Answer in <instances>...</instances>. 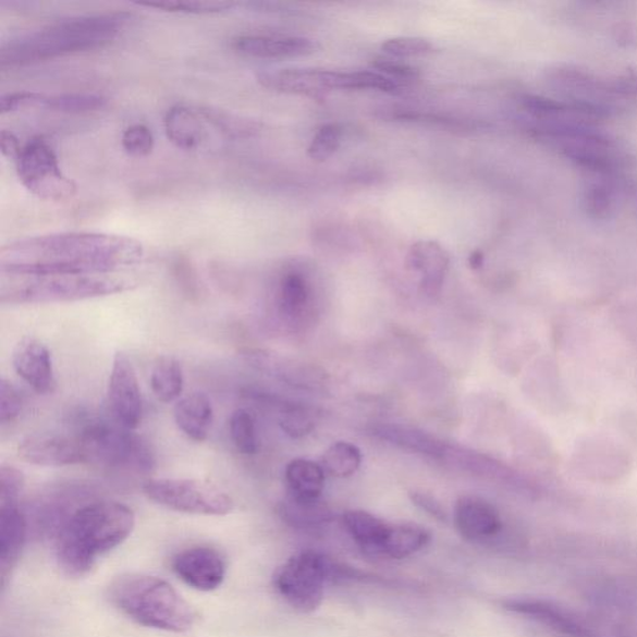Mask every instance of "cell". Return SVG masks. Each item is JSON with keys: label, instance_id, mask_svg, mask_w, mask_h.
I'll list each match as a JSON object with an SVG mask.
<instances>
[{"label": "cell", "instance_id": "obj_1", "mask_svg": "<svg viewBox=\"0 0 637 637\" xmlns=\"http://www.w3.org/2000/svg\"><path fill=\"white\" fill-rule=\"evenodd\" d=\"M144 256L143 244L124 235L65 232L7 244L0 270L7 275L113 274Z\"/></svg>", "mask_w": 637, "mask_h": 637}, {"label": "cell", "instance_id": "obj_2", "mask_svg": "<svg viewBox=\"0 0 637 637\" xmlns=\"http://www.w3.org/2000/svg\"><path fill=\"white\" fill-rule=\"evenodd\" d=\"M135 525V513L124 503L98 501L83 505L58 531L56 554L60 568L70 577H84L101 555L125 542Z\"/></svg>", "mask_w": 637, "mask_h": 637}, {"label": "cell", "instance_id": "obj_3", "mask_svg": "<svg viewBox=\"0 0 637 637\" xmlns=\"http://www.w3.org/2000/svg\"><path fill=\"white\" fill-rule=\"evenodd\" d=\"M127 21L124 13L77 16L17 35L0 48V66L29 65L101 49L118 37Z\"/></svg>", "mask_w": 637, "mask_h": 637}, {"label": "cell", "instance_id": "obj_4", "mask_svg": "<svg viewBox=\"0 0 637 637\" xmlns=\"http://www.w3.org/2000/svg\"><path fill=\"white\" fill-rule=\"evenodd\" d=\"M111 603L135 623L168 633H186L195 610L171 584L146 574H125L109 587Z\"/></svg>", "mask_w": 637, "mask_h": 637}, {"label": "cell", "instance_id": "obj_5", "mask_svg": "<svg viewBox=\"0 0 637 637\" xmlns=\"http://www.w3.org/2000/svg\"><path fill=\"white\" fill-rule=\"evenodd\" d=\"M527 128L538 142L553 148L583 169L612 174L623 171L630 163L625 147L592 126V122H549L527 124Z\"/></svg>", "mask_w": 637, "mask_h": 637}, {"label": "cell", "instance_id": "obj_6", "mask_svg": "<svg viewBox=\"0 0 637 637\" xmlns=\"http://www.w3.org/2000/svg\"><path fill=\"white\" fill-rule=\"evenodd\" d=\"M135 284L113 274L7 275L2 274V304L82 302L119 294Z\"/></svg>", "mask_w": 637, "mask_h": 637}, {"label": "cell", "instance_id": "obj_7", "mask_svg": "<svg viewBox=\"0 0 637 637\" xmlns=\"http://www.w3.org/2000/svg\"><path fill=\"white\" fill-rule=\"evenodd\" d=\"M76 438L85 464L136 474H150L155 469L156 457L150 444L118 422L90 421Z\"/></svg>", "mask_w": 637, "mask_h": 637}, {"label": "cell", "instance_id": "obj_8", "mask_svg": "<svg viewBox=\"0 0 637 637\" xmlns=\"http://www.w3.org/2000/svg\"><path fill=\"white\" fill-rule=\"evenodd\" d=\"M547 83L573 105L596 121L624 111V102L614 93L610 78H601L587 69L560 64L548 70Z\"/></svg>", "mask_w": 637, "mask_h": 637}, {"label": "cell", "instance_id": "obj_9", "mask_svg": "<svg viewBox=\"0 0 637 637\" xmlns=\"http://www.w3.org/2000/svg\"><path fill=\"white\" fill-rule=\"evenodd\" d=\"M143 492L148 500L164 509L196 516H226L234 509L229 493L198 479H148L143 486Z\"/></svg>", "mask_w": 637, "mask_h": 637}, {"label": "cell", "instance_id": "obj_10", "mask_svg": "<svg viewBox=\"0 0 637 637\" xmlns=\"http://www.w3.org/2000/svg\"><path fill=\"white\" fill-rule=\"evenodd\" d=\"M502 607L564 637H612L613 618L580 613L552 600L507 599Z\"/></svg>", "mask_w": 637, "mask_h": 637}, {"label": "cell", "instance_id": "obj_11", "mask_svg": "<svg viewBox=\"0 0 637 637\" xmlns=\"http://www.w3.org/2000/svg\"><path fill=\"white\" fill-rule=\"evenodd\" d=\"M274 587L296 612H316L324 599L327 556L302 552L287 560L274 574Z\"/></svg>", "mask_w": 637, "mask_h": 637}, {"label": "cell", "instance_id": "obj_12", "mask_svg": "<svg viewBox=\"0 0 637 637\" xmlns=\"http://www.w3.org/2000/svg\"><path fill=\"white\" fill-rule=\"evenodd\" d=\"M15 162L17 176L34 196L46 200H66L76 195L75 182L61 171L54 150L42 137H34L22 147Z\"/></svg>", "mask_w": 637, "mask_h": 637}, {"label": "cell", "instance_id": "obj_13", "mask_svg": "<svg viewBox=\"0 0 637 637\" xmlns=\"http://www.w3.org/2000/svg\"><path fill=\"white\" fill-rule=\"evenodd\" d=\"M109 405L113 420L134 431L143 422L144 401L133 362L124 353L113 356L109 378Z\"/></svg>", "mask_w": 637, "mask_h": 637}, {"label": "cell", "instance_id": "obj_14", "mask_svg": "<svg viewBox=\"0 0 637 637\" xmlns=\"http://www.w3.org/2000/svg\"><path fill=\"white\" fill-rule=\"evenodd\" d=\"M258 83L277 93L319 98L343 90V73L319 69H270L257 75Z\"/></svg>", "mask_w": 637, "mask_h": 637}, {"label": "cell", "instance_id": "obj_15", "mask_svg": "<svg viewBox=\"0 0 637 637\" xmlns=\"http://www.w3.org/2000/svg\"><path fill=\"white\" fill-rule=\"evenodd\" d=\"M17 457L40 467H65L85 464L81 443L75 436L39 432L25 436L17 443Z\"/></svg>", "mask_w": 637, "mask_h": 637}, {"label": "cell", "instance_id": "obj_16", "mask_svg": "<svg viewBox=\"0 0 637 637\" xmlns=\"http://www.w3.org/2000/svg\"><path fill=\"white\" fill-rule=\"evenodd\" d=\"M172 571L188 587L198 591H213L225 579L223 555L211 547H192L172 558Z\"/></svg>", "mask_w": 637, "mask_h": 637}, {"label": "cell", "instance_id": "obj_17", "mask_svg": "<svg viewBox=\"0 0 637 637\" xmlns=\"http://www.w3.org/2000/svg\"><path fill=\"white\" fill-rule=\"evenodd\" d=\"M13 368L26 385L39 395H51L57 390L54 362L46 344L25 336L14 347Z\"/></svg>", "mask_w": 637, "mask_h": 637}, {"label": "cell", "instance_id": "obj_18", "mask_svg": "<svg viewBox=\"0 0 637 637\" xmlns=\"http://www.w3.org/2000/svg\"><path fill=\"white\" fill-rule=\"evenodd\" d=\"M240 355L253 370L286 385L302 389H317L321 385V372L307 364L296 363L259 348H243Z\"/></svg>", "mask_w": 637, "mask_h": 637}, {"label": "cell", "instance_id": "obj_19", "mask_svg": "<svg viewBox=\"0 0 637 637\" xmlns=\"http://www.w3.org/2000/svg\"><path fill=\"white\" fill-rule=\"evenodd\" d=\"M231 47L237 54L247 58L287 59L313 54L317 44L299 37L243 34L232 39Z\"/></svg>", "mask_w": 637, "mask_h": 637}, {"label": "cell", "instance_id": "obj_20", "mask_svg": "<svg viewBox=\"0 0 637 637\" xmlns=\"http://www.w3.org/2000/svg\"><path fill=\"white\" fill-rule=\"evenodd\" d=\"M406 267L420 275V291L429 298L441 293L450 268V256L438 242L420 241L409 248Z\"/></svg>", "mask_w": 637, "mask_h": 637}, {"label": "cell", "instance_id": "obj_21", "mask_svg": "<svg viewBox=\"0 0 637 637\" xmlns=\"http://www.w3.org/2000/svg\"><path fill=\"white\" fill-rule=\"evenodd\" d=\"M455 523L460 535L473 542L494 537L502 528L499 511L477 495L461 497L455 507Z\"/></svg>", "mask_w": 637, "mask_h": 637}, {"label": "cell", "instance_id": "obj_22", "mask_svg": "<svg viewBox=\"0 0 637 637\" xmlns=\"http://www.w3.org/2000/svg\"><path fill=\"white\" fill-rule=\"evenodd\" d=\"M28 525L17 504L0 505V580L5 589L25 546Z\"/></svg>", "mask_w": 637, "mask_h": 637}, {"label": "cell", "instance_id": "obj_23", "mask_svg": "<svg viewBox=\"0 0 637 637\" xmlns=\"http://www.w3.org/2000/svg\"><path fill=\"white\" fill-rule=\"evenodd\" d=\"M173 416L179 429L188 439L204 442L211 432L215 420L212 401L203 392H194L177 401L173 408Z\"/></svg>", "mask_w": 637, "mask_h": 637}, {"label": "cell", "instance_id": "obj_24", "mask_svg": "<svg viewBox=\"0 0 637 637\" xmlns=\"http://www.w3.org/2000/svg\"><path fill=\"white\" fill-rule=\"evenodd\" d=\"M372 434L381 441L390 442L407 451L434 458H444L449 449L438 438L421 430L399 424H379L372 427Z\"/></svg>", "mask_w": 637, "mask_h": 637}, {"label": "cell", "instance_id": "obj_25", "mask_svg": "<svg viewBox=\"0 0 637 637\" xmlns=\"http://www.w3.org/2000/svg\"><path fill=\"white\" fill-rule=\"evenodd\" d=\"M206 122L199 110L177 105L166 113L163 124L166 135L174 146L194 151L205 142Z\"/></svg>", "mask_w": 637, "mask_h": 637}, {"label": "cell", "instance_id": "obj_26", "mask_svg": "<svg viewBox=\"0 0 637 637\" xmlns=\"http://www.w3.org/2000/svg\"><path fill=\"white\" fill-rule=\"evenodd\" d=\"M285 481L291 497L298 500H320L326 485V470L317 462L295 458L285 468Z\"/></svg>", "mask_w": 637, "mask_h": 637}, {"label": "cell", "instance_id": "obj_27", "mask_svg": "<svg viewBox=\"0 0 637 637\" xmlns=\"http://www.w3.org/2000/svg\"><path fill=\"white\" fill-rule=\"evenodd\" d=\"M344 525L366 554L380 556L383 540H385L391 525L375 517L365 511H347L344 514Z\"/></svg>", "mask_w": 637, "mask_h": 637}, {"label": "cell", "instance_id": "obj_28", "mask_svg": "<svg viewBox=\"0 0 637 637\" xmlns=\"http://www.w3.org/2000/svg\"><path fill=\"white\" fill-rule=\"evenodd\" d=\"M279 516L296 529H314L327 525L333 518V513L320 500L305 501L287 495L279 504Z\"/></svg>", "mask_w": 637, "mask_h": 637}, {"label": "cell", "instance_id": "obj_29", "mask_svg": "<svg viewBox=\"0 0 637 637\" xmlns=\"http://www.w3.org/2000/svg\"><path fill=\"white\" fill-rule=\"evenodd\" d=\"M430 534L425 528L404 523V525L390 526L389 534L383 540L380 556L390 560H404L420 552L430 542Z\"/></svg>", "mask_w": 637, "mask_h": 637}, {"label": "cell", "instance_id": "obj_30", "mask_svg": "<svg viewBox=\"0 0 637 637\" xmlns=\"http://www.w3.org/2000/svg\"><path fill=\"white\" fill-rule=\"evenodd\" d=\"M150 385L155 397L161 403H177L185 390L181 363L172 356L159 357L151 370Z\"/></svg>", "mask_w": 637, "mask_h": 637}, {"label": "cell", "instance_id": "obj_31", "mask_svg": "<svg viewBox=\"0 0 637 637\" xmlns=\"http://www.w3.org/2000/svg\"><path fill=\"white\" fill-rule=\"evenodd\" d=\"M310 286L302 273H285L279 282L277 294V307L279 314L286 320H295L302 317L309 304Z\"/></svg>", "mask_w": 637, "mask_h": 637}, {"label": "cell", "instance_id": "obj_32", "mask_svg": "<svg viewBox=\"0 0 637 637\" xmlns=\"http://www.w3.org/2000/svg\"><path fill=\"white\" fill-rule=\"evenodd\" d=\"M587 446L577 453V465L584 468L586 475H595L598 478L607 475L621 474L622 468L618 464V452L608 457L616 449L613 444L608 446V442H587Z\"/></svg>", "mask_w": 637, "mask_h": 637}, {"label": "cell", "instance_id": "obj_33", "mask_svg": "<svg viewBox=\"0 0 637 637\" xmlns=\"http://www.w3.org/2000/svg\"><path fill=\"white\" fill-rule=\"evenodd\" d=\"M362 451L354 443L339 441L326 451L321 458V466L326 474L336 478L353 476L360 468Z\"/></svg>", "mask_w": 637, "mask_h": 637}, {"label": "cell", "instance_id": "obj_34", "mask_svg": "<svg viewBox=\"0 0 637 637\" xmlns=\"http://www.w3.org/2000/svg\"><path fill=\"white\" fill-rule=\"evenodd\" d=\"M107 99L96 94L39 95L35 108L65 113H85L101 110Z\"/></svg>", "mask_w": 637, "mask_h": 637}, {"label": "cell", "instance_id": "obj_35", "mask_svg": "<svg viewBox=\"0 0 637 637\" xmlns=\"http://www.w3.org/2000/svg\"><path fill=\"white\" fill-rule=\"evenodd\" d=\"M616 204L615 189L605 181L588 183L581 195V207L592 220H607Z\"/></svg>", "mask_w": 637, "mask_h": 637}, {"label": "cell", "instance_id": "obj_36", "mask_svg": "<svg viewBox=\"0 0 637 637\" xmlns=\"http://www.w3.org/2000/svg\"><path fill=\"white\" fill-rule=\"evenodd\" d=\"M230 436L234 448L242 455L253 456L258 452L259 444L255 418H253L247 409L238 408L232 414Z\"/></svg>", "mask_w": 637, "mask_h": 637}, {"label": "cell", "instance_id": "obj_37", "mask_svg": "<svg viewBox=\"0 0 637 637\" xmlns=\"http://www.w3.org/2000/svg\"><path fill=\"white\" fill-rule=\"evenodd\" d=\"M279 426L291 438L301 439L316 427V415L308 407L283 404L279 409Z\"/></svg>", "mask_w": 637, "mask_h": 637}, {"label": "cell", "instance_id": "obj_38", "mask_svg": "<svg viewBox=\"0 0 637 637\" xmlns=\"http://www.w3.org/2000/svg\"><path fill=\"white\" fill-rule=\"evenodd\" d=\"M343 130L336 124L322 126L313 137L308 147V156L313 161L324 162L330 159L342 145Z\"/></svg>", "mask_w": 637, "mask_h": 637}, {"label": "cell", "instance_id": "obj_39", "mask_svg": "<svg viewBox=\"0 0 637 637\" xmlns=\"http://www.w3.org/2000/svg\"><path fill=\"white\" fill-rule=\"evenodd\" d=\"M207 122L221 130L222 133L233 136H252L258 133L260 125L256 121L233 118L230 113L212 109H199Z\"/></svg>", "mask_w": 637, "mask_h": 637}, {"label": "cell", "instance_id": "obj_40", "mask_svg": "<svg viewBox=\"0 0 637 637\" xmlns=\"http://www.w3.org/2000/svg\"><path fill=\"white\" fill-rule=\"evenodd\" d=\"M138 5L161 9L164 12L185 13V14H213L222 13L232 9L233 2H206V0H189V2H157V3H138Z\"/></svg>", "mask_w": 637, "mask_h": 637}, {"label": "cell", "instance_id": "obj_41", "mask_svg": "<svg viewBox=\"0 0 637 637\" xmlns=\"http://www.w3.org/2000/svg\"><path fill=\"white\" fill-rule=\"evenodd\" d=\"M121 144L130 156L145 157L152 152L155 137L150 128L137 124L125 130Z\"/></svg>", "mask_w": 637, "mask_h": 637}, {"label": "cell", "instance_id": "obj_42", "mask_svg": "<svg viewBox=\"0 0 637 637\" xmlns=\"http://www.w3.org/2000/svg\"><path fill=\"white\" fill-rule=\"evenodd\" d=\"M24 399L21 391L7 379L0 380V422L12 424L21 416Z\"/></svg>", "mask_w": 637, "mask_h": 637}, {"label": "cell", "instance_id": "obj_43", "mask_svg": "<svg viewBox=\"0 0 637 637\" xmlns=\"http://www.w3.org/2000/svg\"><path fill=\"white\" fill-rule=\"evenodd\" d=\"M381 49L394 58H412L427 54L432 50V44L422 38H394L382 44Z\"/></svg>", "mask_w": 637, "mask_h": 637}, {"label": "cell", "instance_id": "obj_44", "mask_svg": "<svg viewBox=\"0 0 637 637\" xmlns=\"http://www.w3.org/2000/svg\"><path fill=\"white\" fill-rule=\"evenodd\" d=\"M24 486L25 478L22 470L3 465L0 468V505L17 504Z\"/></svg>", "mask_w": 637, "mask_h": 637}, {"label": "cell", "instance_id": "obj_45", "mask_svg": "<svg viewBox=\"0 0 637 637\" xmlns=\"http://www.w3.org/2000/svg\"><path fill=\"white\" fill-rule=\"evenodd\" d=\"M373 66L383 74L391 77L401 78V81H416L420 73L418 70L401 61L392 59H378L373 61Z\"/></svg>", "mask_w": 637, "mask_h": 637}, {"label": "cell", "instance_id": "obj_46", "mask_svg": "<svg viewBox=\"0 0 637 637\" xmlns=\"http://www.w3.org/2000/svg\"><path fill=\"white\" fill-rule=\"evenodd\" d=\"M610 82H612L614 93L623 101L637 100V70H626L610 78Z\"/></svg>", "mask_w": 637, "mask_h": 637}, {"label": "cell", "instance_id": "obj_47", "mask_svg": "<svg viewBox=\"0 0 637 637\" xmlns=\"http://www.w3.org/2000/svg\"><path fill=\"white\" fill-rule=\"evenodd\" d=\"M39 98V93L22 91L7 94L0 99V112L9 113L23 109L35 108V103Z\"/></svg>", "mask_w": 637, "mask_h": 637}, {"label": "cell", "instance_id": "obj_48", "mask_svg": "<svg viewBox=\"0 0 637 637\" xmlns=\"http://www.w3.org/2000/svg\"><path fill=\"white\" fill-rule=\"evenodd\" d=\"M409 500H412L417 509L426 512L432 518L440 522L448 520L446 511H444L443 505L432 494L422 491H413L409 492Z\"/></svg>", "mask_w": 637, "mask_h": 637}, {"label": "cell", "instance_id": "obj_49", "mask_svg": "<svg viewBox=\"0 0 637 637\" xmlns=\"http://www.w3.org/2000/svg\"><path fill=\"white\" fill-rule=\"evenodd\" d=\"M0 147H2L3 155L14 161H16L22 151L20 139H17L12 131L3 130L0 133Z\"/></svg>", "mask_w": 637, "mask_h": 637}, {"label": "cell", "instance_id": "obj_50", "mask_svg": "<svg viewBox=\"0 0 637 637\" xmlns=\"http://www.w3.org/2000/svg\"><path fill=\"white\" fill-rule=\"evenodd\" d=\"M612 637H637V624L614 621Z\"/></svg>", "mask_w": 637, "mask_h": 637}, {"label": "cell", "instance_id": "obj_51", "mask_svg": "<svg viewBox=\"0 0 637 637\" xmlns=\"http://www.w3.org/2000/svg\"><path fill=\"white\" fill-rule=\"evenodd\" d=\"M468 264H469V267L473 268L474 270L481 269L483 267V264H485L483 253L481 250H475V252L470 253Z\"/></svg>", "mask_w": 637, "mask_h": 637}]
</instances>
